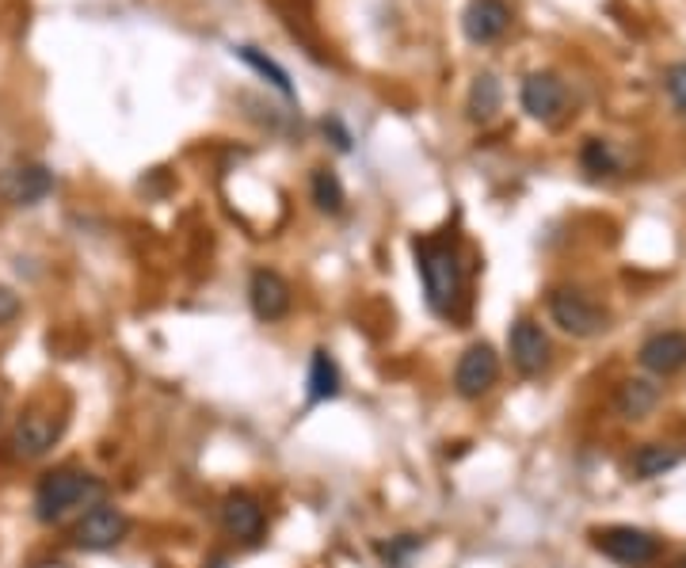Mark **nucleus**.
Masks as SVG:
<instances>
[{"mask_svg":"<svg viewBox=\"0 0 686 568\" xmlns=\"http://www.w3.org/2000/svg\"><path fill=\"white\" fill-rule=\"evenodd\" d=\"M416 248V268L424 275L427 306L439 317L458 313L461 290H466V271H461V256L454 237H420Z\"/></svg>","mask_w":686,"mask_h":568,"instance_id":"nucleus-1","label":"nucleus"},{"mask_svg":"<svg viewBox=\"0 0 686 568\" xmlns=\"http://www.w3.org/2000/svg\"><path fill=\"white\" fill-rule=\"evenodd\" d=\"M107 485L84 469H53L34 488V515L42 522H58L77 508H96L103 504Z\"/></svg>","mask_w":686,"mask_h":568,"instance_id":"nucleus-2","label":"nucleus"},{"mask_svg":"<svg viewBox=\"0 0 686 568\" xmlns=\"http://www.w3.org/2000/svg\"><path fill=\"white\" fill-rule=\"evenodd\" d=\"M591 546L599 549L603 557L626 565V568H645L660 557V538L648 535V530L637 527H603L591 530Z\"/></svg>","mask_w":686,"mask_h":568,"instance_id":"nucleus-3","label":"nucleus"},{"mask_svg":"<svg viewBox=\"0 0 686 568\" xmlns=\"http://www.w3.org/2000/svg\"><path fill=\"white\" fill-rule=\"evenodd\" d=\"M549 317L557 321V328H565L576 340H587V336H599L607 328V313L595 306L591 298L580 295V290L560 287L549 295Z\"/></svg>","mask_w":686,"mask_h":568,"instance_id":"nucleus-4","label":"nucleus"},{"mask_svg":"<svg viewBox=\"0 0 686 568\" xmlns=\"http://www.w3.org/2000/svg\"><path fill=\"white\" fill-rule=\"evenodd\" d=\"M127 535H130V519L119 508H107V504H96L92 511L80 515V522L73 527V541L80 549H88V554L115 549Z\"/></svg>","mask_w":686,"mask_h":568,"instance_id":"nucleus-5","label":"nucleus"},{"mask_svg":"<svg viewBox=\"0 0 686 568\" xmlns=\"http://www.w3.org/2000/svg\"><path fill=\"white\" fill-rule=\"evenodd\" d=\"M496 378H500V359H496V351L488 348V343H474V348L458 359L454 389H458V397H466V401H477V397H485L488 389L496 386Z\"/></svg>","mask_w":686,"mask_h":568,"instance_id":"nucleus-6","label":"nucleus"},{"mask_svg":"<svg viewBox=\"0 0 686 568\" xmlns=\"http://www.w3.org/2000/svg\"><path fill=\"white\" fill-rule=\"evenodd\" d=\"M53 191V172L42 165H16L0 172V199L12 207H34Z\"/></svg>","mask_w":686,"mask_h":568,"instance_id":"nucleus-7","label":"nucleus"},{"mask_svg":"<svg viewBox=\"0 0 686 568\" xmlns=\"http://www.w3.org/2000/svg\"><path fill=\"white\" fill-rule=\"evenodd\" d=\"M507 343H511V362L519 375H541V370L549 367V336L541 332L538 321H530V317H523V321L511 325V336H507Z\"/></svg>","mask_w":686,"mask_h":568,"instance_id":"nucleus-8","label":"nucleus"},{"mask_svg":"<svg viewBox=\"0 0 686 568\" xmlns=\"http://www.w3.org/2000/svg\"><path fill=\"white\" fill-rule=\"evenodd\" d=\"M58 435H61V416L42 412V408H31V412H23L20 423H16L12 447H16V455L20 458H42L53 442H58Z\"/></svg>","mask_w":686,"mask_h":568,"instance_id":"nucleus-9","label":"nucleus"},{"mask_svg":"<svg viewBox=\"0 0 686 568\" xmlns=\"http://www.w3.org/2000/svg\"><path fill=\"white\" fill-rule=\"evenodd\" d=\"M565 84L557 81L554 73H530L527 81H523V108H527L530 119L538 122H557L560 114H565Z\"/></svg>","mask_w":686,"mask_h":568,"instance_id":"nucleus-10","label":"nucleus"},{"mask_svg":"<svg viewBox=\"0 0 686 568\" xmlns=\"http://www.w3.org/2000/svg\"><path fill=\"white\" fill-rule=\"evenodd\" d=\"M248 301H252V313L260 321H282L290 313V287L279 271L260 268L248 282Z\"/></svg>","mask_w":686,"mask_h":568,"instance_id":"nucleus-11","label":"nucleus"},{"mask_svg":"<svg viewBox=\"0 0 686 568\" xmlns=\"http://www.w3.org/2000/svg\"><path fill=\"white\" fill-rule=\"evenodd\" d=\"M640 367L656 378H672L686 367V336L683 332H656L640 348Z\"/></svg>","mask_w":686,"mask_h":568,"instance_id":"nucleus-12","label":"nucleus"},{"mask_svg":"<svg viewBox=\"0 0 686 568\" xmlns=\"http://www.w3.org/2000/svg\"><path fill=\"white\" fill-rule=\"evenodd\" d=\"M221 527H226L233 538L248 541V546H256V541L264 538V527H267L264 508L252 500V496H245V492L226 496V504H221Z\"/></svg>","mask_w":686,"mask_h":568,"instance_id":"nucleus-13","label":"nucleus"},{"mask_svg":"<svg viewBox=\"0 0 686 568\" xmlns=\"http://www.w3.org/2000/svg\"><path fill=\"white\" fill-rule=\"evenodd\" d=\"M507 20H511V12H507L504 0H474V4L466 8V20H461V28H466V39L469 42H493L500 39L507 31Z\"/></svg>","mask_w":686,"mask_h":568,"instance_id":"nucleus-14","label":"nucleus"},{"mask_svg":"<svg viewBox=\"0 0 686 568\" xmlns=\"http://www.w3.org/2000/svg\"><path fill=\"white\" fill-rule=\"evenodd\" d=\"M686 458L683 447H672V442H645L634 458H629V474L637 481H653V477H664L667 469H675Z\"/></svg>","mask_w":686,"mask_h":568,"instance_id":"nucleus-15","label":"nucleus"},{"mask_svg":"<svg viewBox=\"0 0 686 568\" xmlns=\"http://www.w3.org/2000/svg\"><path fill=\"white\" fill-rule=\"evenodd\" d=\"M614 405H618V412L626 416V420H645V416L660 405V386L648 381V378H629V381H622L618 386Z\"/></svg>","mask_w":686,"mask_h":568,"instance_id":"nucleus-16","label":"nucleus"},{"mask_svg":"<svg viewBox=\"0 0 686 568\" xmlns=\"http://www.w3.org/2000/svg\"><path fill=\"white\" fill-rule=\"evenodd\" d=\"M336 393H340V367H336L332 355L320 348L314 351V359H309V401L314 405L332 401Z\"/></svg>","mask_w":686,"mask_h":568,"instance_id":"nucleus-17","label":"nucleus"},{"mask_svg":"<svg viewBox=\"0 0 686 568\" xmlns=\"http://www.w3.org/2000/svg\"><path fill=\"white\" fill-rule=\"evenodd\" d=\"M500 100H504L500 81H496L493 73H480L474 81V88H469V119L488 122L496 111H500Z\"/></svg>","mask_w":686,"mask_h":568,"instance_id":"nucleus-18","label":"nucleus"},{"mask_svg":"<svg viewBox=\"0 0 686 568\" xmlns=\"http://www.w3.org/2000/svg\"><path fill=\"white\" fill-rule=\"evenodd\" d=\"M237 58H240V61H248V66H252V69H256V73H260V77H267V81H271L275 88H279L282 96H294L290 73H287V69L279 66V61H271V58H267V54H260V50H256V47H237Z\"/></svg>","mask_w":686,"mask_h":568,"instance_id":"nucleus-19","label":"nucleus"},{"mask_svg":"<svg viewBox=\"0 0 686 568\" xmlns=\"http://www.w3.org/2000/svg\"><path fill=\"white\" fill-rule=\"evenodd\" d=\"M314 202L320 210H328V215H340L347 195H344V183L336 172H328V168H317L314 172Z\"/></svg>","mask_w":686,"mask_h":568,"instance_id":"nucleus-20","label":"nucleus"},{"mask_svg":"<svg viewBox=\"0 0 686 568\" xmlns=\"http://www.w3.org/2000/svg\"><path fill=\"white\" fill-rule=\"evenodd\" d=\"M584 165L591 168V172H614V153H610V146L607 141H599V138H591L584 146Z\"/></svg>","mask_w":686,"mask_h":568,"instance_id":"nucleus-21","label":"nucleus"},{"mask_svg":"<svg viewBox=\"0 0 686 568\" xmlns=\"http://www.w3.org/2000/svg\"><path fill=\"white\" fill-rule=\"evenodd\" d=\"M667 92H672V100L679 103V111L686 114V61L667 69Z\"/></svg>","mask_w":686,"mask_h":568,"instance_id":"nucleus-22","label":"nucleus"},{"mask_svg":"<svg viewBox=\"0 0 686 568\" xmlns=\"http://www.w3.org/2000/svg\"><path fill=\"white\" fill-rule=\"evenodd\" d=\"M412 549H420V538H416V535H405V541H397V546H381L378 554L386 557L389 565H400V561H405V554H412Z\"/></svg>","mask_w":686,"mask_h":568,"instance_id":"nucleus-23","label":"nucleus"},{"mask_svg":"<svg viewBox=\"0 0 686 568\" xmlns=\"http://www.w3.org/2000/svg\"><path fill=\"white\" fill-rule=\"evenodd\" d=\"M20 295H16L12 287H0V325H8V321H16L20 317Z\"/></svg>","mask_w":686,"mask_h":568,"instance_id":"nucleus-24","label":"nucleus"},{"mask_svg":"<svg viewBox=\"0 0 686 568\" xmlns=\"http://www.w3.org/2000/svg\"><path fill=\"white\" fill-rule=\"evenodd\" d=\"M675 568H686V554L679 557V561H675Z\"/></svg>","mask_w":686,"mask_h":568,"instance_id":"nucleus-25","label":"nucleus"}]
</instances>
